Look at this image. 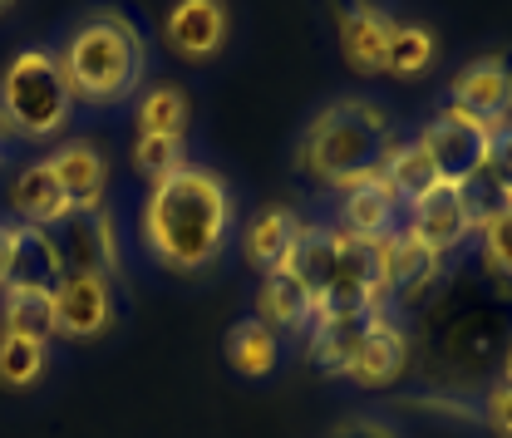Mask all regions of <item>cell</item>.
<instances>
[{"label": "cell", "mask_w": 512, "mask_h": 438, "mask_svg": "<svg viewBox=\"0 0 512 438\" xmlns=\"http://www.w3.org/2000/svg\"><path fill=\"white\" fill-rule=\"evenodd\" d=\"M227 237H232V192L212 168L188 163L183 173L153 183L138 212V242L173 276L207 271L227 251Z\"/></svg>", "instance_id": "obj_1"}, {"label": "cell", "mask_w": 512, "mask_h": 438, "mask_svg": "<svg viewBox=\"0 0 512 438\" xmlns=\"http://www.w3.org/2000/svg\"><path fill=\"white\" fill-rule=\"evenodd\" d=\"M55 64H60L64 89L74 104L114 109L138 94L143 69H148V45H143V30L133 25V15H124L119 5H99L64 35Z\"/></svg>", "instance_id": "obj_2"}, {"label": "cell", "mask_w": 512, "mask_h": 438, "mask_svg": "<svg viewBox=\"0 0 512 438\" xmlns=\"http://www.w3.org/2000/svg\"><path fill=\"white\" fill-rule=\"evenodd\" d=\"M389 148V114L375 99H335L301 133V168L325 188H355L380 173Z\"/></svg>", "instance_id": "obj_3"}, {"label": "cell", "mask_w": 512, "mask_h": 438, "mask_svg": "<svg viewBox=\"0 0 512 438\" xmlns=\"http://www.w3.org/2000/svg\"><path fill=\"white\" fill-rule=\"evenodd\" d=\"M74 119V99L50 50H20L0 74V133L55 138Z\"/></svg>", "instance_id": "obj_4"}, {"label": "cell", "mask_w": 512, "mask_h": 438, "mask_svg": "<svg viewBox=\"0 0 512 438\" xmlns=\"http://www.w3.org/2000/svg\"><path fill=\"white\" fill-rule=\"evenodd\" d=\"M375 276H380V306H384V315H389V301L414 306V301H424V296L439 286L444 256L429 251L424 242H414L409 232H394L389 242L375 247Z\"/></svg>", "instance_id": "obj_5"}, {"label": "cell", "mask_w": 512, "mask_h": 438, "mask_svg": "<svg viewBox=\"0 0 512 438\" xmlns=\"http://www.w3.org/2000/svg\"><path fill=\"white\" fill-rule=\"evenodd\" d=\"M448 114L468 119L478 128H498L512 119V64L488 55L468 60L448 79Z\"/></svg>", "instance_id": "obj_6"}, {"label": "cell", "mask_w": 512, "mask_h": 438, "mask_svg": "<svg viewBox=\"0 0 512 438\" xmlns=\"http://www.w3.org/2000/svg\"><path fill=\"white\" fill-rule=\"evenodd\" d=\"M419 148L429 153V163H434V173H439L444 188H463L473 173H483V158H488V128L468 124V119H458V114H448L444 109L439 119L424 124Z\"/></svg>", "instance_id": "obj_7"}, {"label": "cell", "mask_w": 512, "mask_h": 438, "mask_svg": "<svg viewBox=\"0 0 512 438\" xmlns=\"http://www.w3.org/2000/svg\"><path fill=\"white\" fill-rule=\"evenodd\" d=\"M114 325V286L94 271H64L55 286V335L94 340Z\"/></svg>", "instance_id": "obj_8"}, {"label": "cell", "mask_w": 512, "mask_h": 438, "mask_svg": "<svg viewBox=\"0 0 512 438\" xmlns=\"http://www.w3.org/2000/svg\"><path fill=\"white\" fill-rule=\"evenodd\" d=\"M227 30H232L227 0H173V10H168V20H163L168 50L183 55V60H197V64L222 55Z\"/></svg>", "instance_id": "obj_9"}, {"label": "cell", "mask_w": 512, "mask_h": 438, "mask_svg": "<svg viewBox=\"0 0 512 438\" xmlns=\"http://www.w3.org/2000/svg\"><path fill=\"white\" fill-rule=\"evenodd\" d=\"M55 247H60L64 271H94V276H109L119 271V242H114V222L109 212H69L60 227H50Z\"/></svg>", "instance_id": "obj_10"}, {"label": "cell", "mask_w": 512, "mask_h": 438, "mask_svg": "<svg viewBox=\"0 0 512 438\" xmlns=\"http://www.w3.org/2000/svg\"><path fill=\"white\" fill-rule=\"evenodd\" d=\"M45 163L55 168V183H60L69 212H99V207H104V192H109V163H104V153H99L94 143L74 138V143L55 148Z\"/></svg>", "instance_id": "obj_11"}, {"label": "cell", "mask_w": 512, "mask_h": 438, "mask_svg": "<svg viewBox=\"0 0 512 438\" xmlns=\"http://www.w3.org/2000/svg\"><path fill=\"white\" fill-rule=\"evenodd\" d=\"M340 232L365 242V247H380L399 232V197L389 192L380 173L345 188V202H340Z\"/></svg>", "instance_id": "obj_12"}, {"label": "cell", "mask_w": 512, "mask_h": 438, "mask_svg": "<svg viewBox=\"0 0 512 438\" xmlns=\"http://www.w3.org/2000/svg\"><path fill=\"white\" fill-rule=\"evenodd\" d=\"M404 370H409V335L389 315H375L345 379H355L360 389H389V384H399Z\"/></svg>", "instance_id": "obj_13"}, {"label": "cell", "mask_w": 512, "mask_h": 438, "mask_svg": "<svg viewBox=\"0 0 512 438\" xmlns=\"http://www.w3.org/2000/svg\"><path fill=\"white\" fill-rule=\"evenodd\" d=\"M389 40H394V20L384 10H375L370 0H355L340 15V55L355 74H384Z\"/></svg>", "instance_id": "obj_14"}, {"label": "cell", "mask_w": 512, "mask_h": 438, "mask_svg": "<svg viewBox=\"0 0 512 438\" xmlns=\"http://www.w3.org/2000/svg\"><path fill=\"white\" fill-rule=\"evenodd\" d=\"M384 311H355V315H316V325L306 330V360L320 375H350L360 340L370 330V320Z\"/></svg>", "instance_id": "obj_15"}, {"label": "cell", "mask_w": 512, "mask_h": 438, "mask_svg": "<svg viewBox=\"0 0 512 438\" xmlns=\"http://www.w3.org/2000/svg\"><path fill=\"white\" fill-rule=\"evenodd\" d=\"M409 237L414 242H424L429 251H458L468 237H473V222H468V212H463V197L458 188H434L429 197H419L414 202V217H409Z\"/></svg>", "instance_id": "obj_16"}, {"label": "cell", "mask_w": 512, "mask_h": 438, "mask_svg": "<svg viewBox=\"0 0 512 438\" xmlns=\"http://www.w3.org/2000/svg\"><path fill=\"white\" fill-rule=\"evenodd\" d=\"M316 296L281 266V271H271V276H261V291H256V320L261 325H271L276 335H306L311 325H316Z\"/></svg>", "instance_id": "obj_17"}, {"label": "cell", "mask_w": 512, "mask_h": 438, "mask_svg": "<svg viewBox=\"0 0 512 438\" xmlns=\"http://www.w3.org/2000/svg\"><path fill=\"white\" fill-rule=\"evenodd\" d=\"M10 212H15V227H60L69 217V202H64L60 183H55V168L50 163H25L10 183Z\"/></svg>", "instance_id": "obj_18"}, {"label": "cell", "mask_w": 512, "mask_h": 438, "mask_svg": "<svg viewBox=\"0 0 512 438\" xmlns=\"http://www.w3.org/2000/svg\"><path fill=\"white\" fill-rule=\"evenodd\" d=\"M64 276L60 247L50 232L40 227H15V247H10V276L5 286H40V291H55Z\"/></svg>", "instance_id": "obj_19"}, {"label": "cell", "mask_w": 512, "mask_h": 438, "mask_svg": "<svg viewBox=\"0 0 512 438\" xmlns=\"http://www.w3.org/2000/svg\"><path fill=\"white\" fill-rule=\"evenodd\" d=\"M335 256H340V232L335 227H316V222H301V232H296V247L286 256V271L316 296H325V286H330V276H335Z\"/></svg>", "instance_id": "obj_20"}, {"label": "cell", "mask_w": 512, "mask_h": 438, "mask_svg": "<svg viewBox=\"0 0 512 438\" xmlns=\"http://www.w3.org/2000/svg\"><path fill=\"white\" fill-rule=\"evenodd\" d=\"M296 232H301V217H296L291 207H266V212H256L252 227H247V242H242L252 271H261V276L281 271L291 247H296Z\"/></svg>", "instance_id": "obj_21"}, {"label": "cell", "mask_w": 512, "mask_h": 438, "mask_svg": "<svg viewBox=\"0 0 512 438\" xmlns=\"http://www.w3.org/2000/svg\"><path fill=\"white\" fill-rule=\"evenodd\" d=\"M0 335H25V340L50 345V335H55V291L5 286L0 291Z\"/></svg>", "instance_id": "obj_22"}, {"label": "cell", "mask_w": 512, "mask_h": 438, "mask_svg": "<svg viewBox=\"0 0 512 438\" xmlns=\"http://www.w3.org/2000/svg\"><path fill=\"white\" fill-rule=\"evenodd\" d=\"M380 178L389 183V192L404 197L409 207H414L419 197H429L434 188H444L439 173H434V163H429V153L419 148V138H414V143H394V138H389V148H384V158H380Z\"/></svg>", "instance_id": "obj_23"}, {"label": "cell", "mask_w": 512, "mask_h": 438, "mask_svg": "<svg viewBox=\"0 0 512 438\" xmlns=\"http://www.w3.org/2000/svg\"><path fill=\"white\" fill-rule=\"evenodd\" d=\"M276 360H281V335H276L271 325H261L256 315L252 320H237V325L227 330V365L242 379L271 375Z\"/></svg>", "instance_id": "obj_24"}, {"label": "cell", "mask_w": 512, "mask_h": 438, "mask_svg": "<svg viewBox=\"0 0 512 438\" xmlns=\"http://www.w3.org/2000/svg\"><path fill=\"white\" fill-rule=\"evenodd\" d=\"M133 124H138V133L183 138V133H188V124H192L188 94H183L178 84H153V89L138 99V109H133Z\"/></svg>", "instance_id": "obj_25"}, {"label": "cell", "mask_w": 512, "mask_h": 438, "mask_svg": "<svg viewBox=\"0 0 512 438\" xmlns=\"http://www.w3.org/2000/svg\"><path fill=\"white\" fill-rule=\"evenodd\" d=\"M50 370V345L25 340V335H0V384L5 389H30Z\"/></svg>", "instance_id": "obj_26"}, {"label": "cell", "mask_w": 512, "mask_h": 438, "mask_svg": "<svg viewBox=\"0 0 512 438\" xmlns=\"http://www.w3.org/2000/svg\"><path fill=\"white\" fill-rule=\"evenodd\" d=\"M439 55V40L429 25H394V40H389V64L384 74H399V79H414L424 74Z\"/></svg>", "instance_id": "obj_27"}, {"label": "cell", "mask_w": 512, "mask_h": 438, "mask_svg": "<svg viewBox=\"0 0 512 438\" xmlns=\"http://www.w3.org/2000/svg\"><path fill=\"white\" fill-rule=\"evenodd\" d=\"M133 168L148 178V183H163L173 173L188 168V153H183V138H163V133H138L133 138Z\"/></svg>", "instance_id": "obj_28"}, {"label": "cell", "mask_w": 512, "mask_h": 438, "mask_svg": "<svg viewBox=\"0 0 512 438\" xmlns=\"http://www.w3.org/2000/svg\"><path fill=\"white\" fill-rule=\"evenodd\" d=\"M458 197H463V212H468V222H473V232L483 227V222H493L503 207H512V197L493 178H488V168L483 173H473L463 188H458Z\"/></svg>", "instance_id": "obj_29"}, {"label": "cell", "mask_w": 512, "mask_h": 438, "mask_svg": "<svg viewBox=\"0 0 512 438\" xmlns=\"http://www.w3.org/2000/svg\"><path fill=\"white\" fill-rule=\"evenodd\" d=\"M483 232V266L498 276V281H512V207H503L493 222L478 227Z\"/></svg>", "instance_id": "obj_30"}, {"label": "cell", "mask_w": 512, "mask_h": 438, "mask_svg": "<svg viewBox=\"0 0 512 438\" xmlns=\"http://www.w3.org/2000/svg\"><path fill=\"white\" fill-rule=\"evenodd\" d=\"M488 178L512 197V119L498 128H488V158H483Z\"/></svg>", "instance_id": "obj_31"}, {"label": "cell", "mask_w": 512, "mask_h": 438, "mask_svg": "<svg viewBox=\"0 0 512 438\" xmlns=\"http://www.w3.org/2000/svg\"><path fill=\"white\" fill-rule=\"evenodd\" d=\"M483 424L498 438H512V384L508 379H498V384L488 389V399H483Z\"/></svg>", "instance_id": "obj_32"}, {"label": "cell", "mask_w": 512, "mask_h": 438, "mask_svg": "<svg viewBox=\"0 0 512 438\" xmlns=\"http://www.w3.org/2000/svg\"><path fill=\"white\" fill-rule=\"evenodd\" d=\"M330 438H399V429L375 419V414H350V419H340L330 429Z\"/></svg>", "instance_id": "obj_33"}, {"label": "cell", "mask_w": 512, "mask_h": 438, "mask_svg": "<svg viewBox=\"0 0 512 438\" xmlns=\"http://www.w3.org/2000/svg\"><path fill=\"white\" fill-rule=\"evenodd\" d=\"M10 247H15V227L0 222V291H5V276H10Z\"/></svg>", "instance_id": "obj_34"}, {"label": "cell", "mask_w": 512, "mask_h": 438, "mask_svg": "<svg viewBox=\"0 0 512 438\" xmlns=\"http://www.w3.org/2000/svg\"><path fill=\"white\" fill-rule=\"evenodd\" d=\"M503 379L512 384V340H508V350H503Z\"/></svg>", "instance_id": "obj_35"}, {"label": "cell", "mask_w": 512, "mask_h": 438, "mask_svg": "<svg viewBox=\"0 0 512 438\" xmlns=\"http://www.w3.org/2000/svg\"><path fill=\"white\" fill-rule=\"evenodd\" d=\"M10 5H15V0H0V15H5V10H10Z\"/></svg>", "instance_id": "obj_36"}]
</instances>
